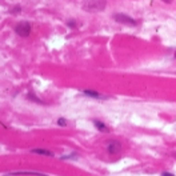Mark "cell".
I'll use <instances>...</instances> for the list:
<instances>
[{"mask_svg": "<svg viewBox=\"0 0 176 176\" xmlns=\"http://www.w3.org/2000/svg\"><path fill=\"white\" fill-rule=\"evenodd\" d=\"M107 151L108 153H111V155H116V153H119V152L121 151V144L119 142H110L107 144Z\"/></svg>", "mask_w": 176, "mask_h": 176, "instance_id": "5b68a950", "label": "cell"}, {"mask_svg": "<svg viewBox=\"0 0 176 176\" xmlns=\"http://www.w3.org/2000/svg\"><path fill=\"white\" fill-rule=\"evenodd\" d=\"M58 124H59V125H62V127H64V125L67 124L66 119H59V120H58Z\"/></svg>", "mask_w": 176, "mask_h": 176, "instance_id": "9c48e42d", "label": "cell"}, {"mask_svg": "<svg viewBox=\"0 0 176 176\" xmlns=\"http://www.w3.org/2000/svg\"><path fill=\"white\" fill-rule=\"evenodd\" d=\"M81 7L86 12H100L107 7V0H86Z\"/></svg>", "mask_w": 176, "mask_h": 176, "instance_id": "6da1fadb", "label": "cell"}, {"mask_svg": "<svg viewBox=\"0 0 176 176\" xmlns=\"http://www.w3.org/2000/svg\"><path fill=\"white\" fill-rule=\"evenodd\" d=\"M28 99H31V100H34V101H38V103H42V100H39V99L34 97V95H32V93H29V95H28Z\"/></svg>", "mask_w": 176, "mask_h": 176, "instance_id": "30bf717a", "label": "cell"}, {"mask_svg": "<svg viewBox=\"0 0 176 176\" xmlns=\"http://www.w3.org/2000/svg\"><path fill=\"white\" fill-rule=\"evenodd\" d=\"M20 175H32V176H48L45 173L36 172V171H15V172H8L4 176H20Z\"/></svg>", "mask_w": 176, "mask_h": 176, "instance_id": "277c9868", "label": "cell"}, {"mask_svg": "<svg viewBox=\"0 0 176 176\" xmlns=\"http://www.w3.org/2000/svg\"><path fill=\"white\" fill-rule=\"evenodd\" d=\"M163 1H167V3H171V0H163Z\"/></svg>", "mask_w": 176, "mask_h": 176, "instance_id": "4fadbf2b", "label": "cell"}, {"mask_svg": "<svg viewBox=\"0 0 176 176\" xmlns=\"http://www.w3.org/2000/svg\"><path fill=\"white\" fill-rule=\"evenodd\" d=\"M93 124H95V127H96L99 131H103V132L110 131V129L107 128V125L104 124V123H101V121H99V120H93Z\"/></svg>", "mask_w": 176, "mask_h": 176, "instance_id": "52a82bcc", "label": "cell"}, {"mask_svg": "<svg viewBox=\"0 0 176 176\" xmlns=\"http://www.w3.org/2000/svg\"><path fill=\"white\" fill-rule=\"evenodd\" d=\"M162 176H175L173 173H169V172H163Z\"/></svg>", "mask_w": 176, "mask_h": 176, "instance_id": "7c38bea8", "label": "cell"}, {"mask_svg": "<svg viewBox=\"0 0 176 176\" xmlns=\"http://www.w3.org/2000/svg\"><path fill=\"white\" fill-rule=\"evenodd\" d=\"M68 25H69V27H72V28L76 27V24H75V21H73V20H69L68 21Z\"/></svg>", "mask_w": 176, "mask_h": 176, "instance_id": "8fae6325", "label": "cell"}, {"mask_svg": "<svg viewBox=\"0 0 176 176\" xmlns=\"http://www.w3.org/2000/svg\"><path fill=\"white\" fill-rule=\"evenodd\" d=\"M115 21H117L119 24H124V25H136L138 24V21L135 20V19H132V17L127 16V15L124 14H116L114 16Z\"/></svg>", "mask_w": 176, "mask_h": 176, "instance_id": "3957f363", "label": "cell"}, {"mask_svg": "<svg viewBox=\"0 0 176 176\" xmlns=\"http://www.w3.org/2000/svg\"><path fill=\"white\" fill-rule=\"evenodd\" d=\"M15 32H16L19 36H21V38H27V36H29V34H31V25H29V23H27V21H20V23L15 27Z\"/></svg>", "mask_w": 176, "mask_h": 176, "instance_id": "7a4b0ae2", "label": "cell"}, {"mask_svg": "<svg viewBox=\"0 0 176 176\" xmlns=\"http://www.w3.org/2000/svg\"><path fill=\"white\" fill-rule=\"evenodd\" d=\"M34 153H39V155H45V156H52V152L48 151V149H44V148H35L32 149Z\"/></svg>", "mask_w": 176, "mask_h": 176, "instance_id": "ba28073f", "label": "cell"}, {"mask_svg": "<svg viewBox=\"0 0 176 176\" xmlns=\"http://www.w3.org/2000/svg\"><path fill=\"white\" fill-rule=\"evenodd\" d=\"M81 93H83V95H86V96H88V97H92V99H107V96H104V95L96 92V91L84 90V91H81Z\"/></svg>", "mask_w": 176, "mask_h": 176, "instance_id": "8992f818", "label": "cell"}]
</instances>
